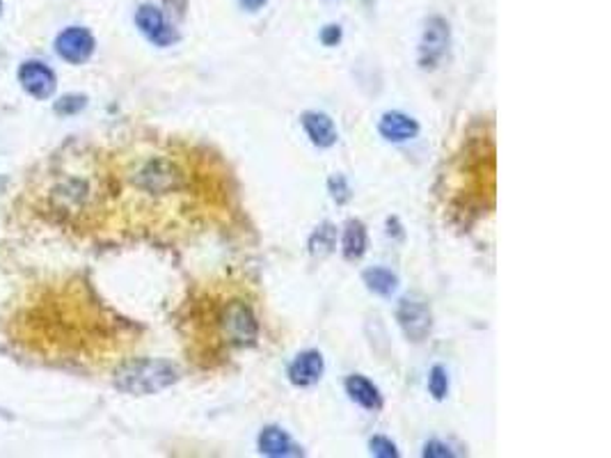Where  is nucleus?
<instances>
[{"label":"nucleus","instance_id":"1","mask_svg":"<svg viewBox=\"0 0 611 458\" xmlns=\"http://www.w3.org/2000/svg\"><path fill=\"white\" fill-rule=\"evenodd\" d=\"M179 380V372L167 360H151V357H143V360H131V363L122 364L115 372V388L124 395H156L163 392L170 385Z\"/></svg>","mask_w":611,"mask_h":458},{"label":"nucleus","instance_id":"2","mask_svg":"<svg viewBox=\"0 0 611 458\" xmlns=\"http://www.w3.org/2000/svg\"><path fill=\"white\" fill-rule=\"evenodd\" d=\"M218 323L220 335L229 347H248L257 339V332H259V323H257V316L252 315L250 305L240 303V300L229 303L220 312Z\"/></svg>","mask_w":611,"mask_h":458},{"label":"nucleus","instance_id":"3","mask_svg":"<svg viewBox=\"0 0 611 458\" xmlns=\"http://www.w3.org/2000/svg\"><path fill=\"white\" fill-rule=\"evenodd\" d=\"M396 321H399L403 335L415 344H421L426 337L431 335L433 315L431 307L424 300L410 299V296L401 299L399 307H396Z\"/></svg>","mask_w":611,"mask_h":458},{"label":"nucleus","instance_id":"4","mask_svg":"<svg viewBox=\"0 0 611 458\" xmlns=\"http://www.w3.org/2000/svg\"><path fill=\"white\" fill-rule=\"evenodd\" d=\"M449 48V23L442 16H431L426 21L420 42V67L436 70Z\"/></svg>","mask_w":611,"mask_h":458},{"label":"nucleus","instance_id":"5","mask_svg":"<svg viewBox=\"0 0 611 458\" xmlns=\"http://www.w3.org/2000/svg\"><path fill=\"white\" fill-rule=\"evenodd\" d=\"M94 35L83 26L64 28L55 37V53L69 64H86L94 53Z\"/></svg>","mask_w":611,"mask_h":458},{"label":"nucleus","instance_id":"6","mask_svg":"<svg viewBox=\"0 0 611 458\" xmlns=\"http://www.w3.org/2000/svg\"><path fill=\"white\" fill-rule=\"evenodd\" d=\"M16 78L21 83L23 90L37 99V102H46L55 94V87H58V76L55 71L48 67V64L39 62V60H28L19 67L16 71Z\"/></svg>","mask_w":611,"mask_h":458},{"label":"nucleus","instance_id":"7","mask_svg":"<svg viewBox=\"0 0 611 458\" xmlns=\"http://www.w3.org/2000/svg\"><path fill=\"white\" fill-rule=\"evenodd\" d=\"M135 26L140 28V32H143L144 37L160 48L172 46V44L179 39L175 28L165 21L163 12L154 5H143L138 12H135Z\"/></svg>","mask_w":611,"mask_h":458},{"label":"nucleus","instance_id":"8","mask_svg":"<svg viewBox=\"0 0 611 458\" xmlns=\"http://www.w3.org/2000/svg\"><path fill=\"white\" fill-rule=\"evenodd\" d=\"M323 376V357L319 351L300 353L289 367V380L296 388H309Z\"/></svg>","mask_w":611,"mask_h":458},{"label":"nucleus","instance_id":"9","mask_svg":"<svg viewBox=\"0 0 611 458\" xmlns=\"http://www.w3.org/2000/svg\"><path fill=\"white\" fill-rule=\"evenodd\" d=\"M378 131L389 143H408V140L417 138L420 124L403 112H385L380 124H378Z\"/></svg>","mask_w":611,"mask_h":458},{"label":"nucleus","instance_id":"10","mask_svg":"<svg viewBox=\"0 0 611 458\" xmlns=\"http://www.w3.org/2000/svg\"><path fill=\"white\" fill-rule=\"evenodd\" d=\"M303 128L316 147H332L337 143L335 122L325 115V112H305Z\"/></svg>","mask_w":611,"mask_h":458},{"label":"nucleus","instance_id":"11","mask_svg":"<svg viewBox=\"0 0 611 458\" xmlns=\"http://www.w3.org/2000/svg\"><path fill=\"white\" fill-rule=\"evenodd\" d=\"M346 392L355 404H360L367 411H380L383 408V397L378 392L376 385L364 376H348L346 379Z\"/></svg>","mask_w":611,"mask_h":458},{"label":"nucleus","instance_id":"12","mask_svg":"<svg viewBox=\"0 0 611 458\" xmlns=\"http://www.w3.org/2000/svg\"><path fill=\"white\" fill-rule=\"evenodd\" d=\"M259 449L261 454H268V456H298L300 454L289 433L277 427H268L261 431Z\"/></svg>","mask_w":611,"mask_h":458},{"label":"nucleus","instance_id":"13","mask_svg":"<svg viewBox=\"0 0 611 458\" xmlns=\"http://www.w3.org/2000/svg\"><path fill=\"white\" fill-rule=\"evenodd\" d=\"M341 250L346 259H360L367 252V229L360 220H348L344 229V239H341Z\"/></svg>","mask_w":611,"mask_h":458},{"label":"nucleus","instance_id":"14","mask_svg":"<svg viewBox=\"0 0 611 458\" xmlns=\"http://www.w3.org/2000/svg\"><path fill=\"white\" fill-rule=\"evenodd\" d=\"M362 280H364V284H367L373 293H378V296H389V293H394L396 284H399V280H396V275H394L392 271L380 266L364 271Z\"/></svg>","mask_w":611,"mask_h":458},{"label":"nucleus","instance_id":"15","mask_svg":"<svg viewBox=\"0 0 611 458\" xmlns=\"http://www.w3.org/2000/svg\"><path fill=\"white\" fill-rule=\"evenodd\" d=\"M335 243H337V229L330 223H325V225H321V227L312 234V239H309V252H312L314 257H325L335 250Z\"/></svg>","mask_w":611,"mask_h":458},{"label":"nucleus","instance_id":"16","mask_svg":"<svg viewBox=\"0 0 611 458\" xmlns=\"http://www.w3.org/2000/svg\"><path fill=\"white\" fill-rule=\"evenodd\" d=\"M428 389H431V395L436 397L437 401H442L444 397H447V392H449L447 369L440 367V364H436V367L431 369V376H428Z\"/></svg>","mask_w":611,"mask_h":458},{"label":"nucleus","instance_id":"17","mask_svg":"<svg viewBox=\"0 0 611 458\" xmlns=\"http://www.w3.org/2000/svg\"><path fill=\"white\" fill-rule=\"evenodd\" d=\"M86 103L87 99L83 94L62 96V99L55 103V112H60V115H76V112H80L86 108Z\"/></svg>","mask_w":611,"mask_h":458},{"label":"nucleus","instance_id":"18","mask_svg":"<svg viewBox=\"0 0 611 458\" xmlns=\"http://www.w3.org/2000/svg\"><path fill=\"white\" fill-rule=\"evenodd\" d=\"M369 447H371V452L376 454V456H383V458H396V456H399V452H396V445H394L392 440H387V438H383V436L371 438V443H369Z\"/></svg>","mask_w":611,"mask_h":458},{"label":"nucleus","instance_id":"19","mask_svg":"<svg viewBox=\"0 0 611 458\" xmlns=\"http://www.w3.org/2000/svg\"><path fill=\"white\" fill-rule=\"evenodd\" d=\"M330 191H332V198L337 200V204H344L348 202V198H351V191H348V184H346L344 176H332L330 179Z\"/></svg>","mask_w":611,"mask_h":458},{"label":"nucleus","instance_id":"20","mask_svg":"<svg viewBox=\"0 0 611 458\" xmlns=\"http://www.w3.org/2000/svg\"><path fill=\"white\" fill-rule=\"evenodd\" d=\"M339 39H341L339 26H328V28H323V32H321V42H323L325 46H337Z\"/></svg>","mask_w":611,"mask_h":458},{"label":"nucleus","instance_id":"21","mask_svg":"<svg viewBox=\"0 0 611 458\" xmlns=\"http://www.w3.org/2000/svg\"><path fill=\"white\" fill-rule=\"evenodd\" d=\"M424 456H453V452L444 443H437V440H433V443H426Z\"/></svg>","mask_w":611,"mask_h":458},{"label":"nucleus","instance_id":"22","mask_svg":"<svg viewBox=\"0 0 611 458\" xmlns=\"http://www.w3.org/2000/svg\"><path fill=\"white\" fill-rule=\"evenodd\" d=\"M240 5H243L245 10L257 12V10H259V7L266 5V0H240Z\"/></svg>","mask_w":611,"mask_h":458},{"label":"nucleus","instance_id":"23","mask_svg":"<svg viewBox=\"0 0 611 458\" xmlns=\"http://www.w3.org/2000/svg\"><path fill=\"white\" fill-rule=\"evenodd\" d=\"M0 14H3V3H0Z\"/></svg>","mask_w":611,"mask_h":458}]
</instances>
